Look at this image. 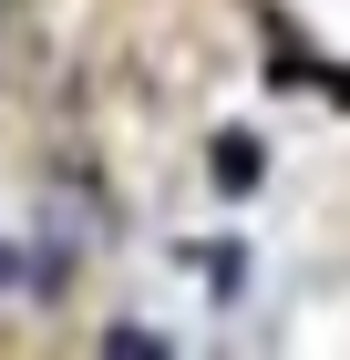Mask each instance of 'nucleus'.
Returning a JSON list of instances; mask_svg holds the SVG:
<instances>
[{
    "mask_svg": "<svg viewBox=\"0 0 350 360\" xmlns=\"http://www.w3.org/2000/svg\"><path fill=\"white\" fill-rule=\"evenodd\" d=\"M0 288H21V257H11V248H0Z\"/></svg>",
    "mask_w": 350,
    "mask_h": 360,
    "instance_id": "nucleus-1",
    "label": "nucleus"
}]
</instances>
